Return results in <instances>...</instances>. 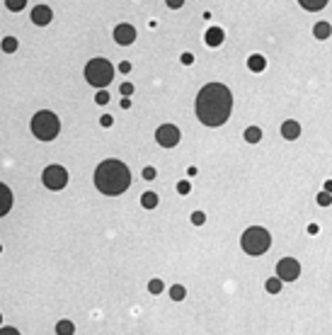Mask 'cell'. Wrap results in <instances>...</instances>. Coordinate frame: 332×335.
I'll list each match as a JSON object with an SVG mask.
<instances>
[{
	"instance_id": "obj_1",
	"label": "cell",
	"mask_w": 332,
	"mask_h": 335,
	"mask_svg": "<svg viewBox=\"0 0 332 335\" xmlns=\"http://www.w3.org/2000/svg\"><path fill=\"white\" fill-rule=\"evenodd\" d=\"M197 117L204 126H223L231 117L233 95L223 83H209L199 90L197 102H194Z\"/></svg>"
},
{
	"instance_id": "obj_2",
	"label": "cell",
	"mask_w": 332,
	"mask_h": 335,
	"mask_svg": "<svg viewBox=\"0 0 332 335\" xmlns=\"http://www.w3.org/2000/svg\"><path fill=\"white\" fill-rule=\"evenodd\" d=\"M129 185H131V173L117 158L102 160L100 165H97V170H95V187L102 194H107V197H117V194L126 192Z\"/></svg>"
},
{
	"instance_id": "obj_3",
	"label": "cell",
	"mask_w": 332,
	"mask_h": 335,
	"mask_svg": "<svg viewBox=\"0 0 332 335\" xmlns=\"http://www.w3.org/2000/svg\"><path fill=\"white\" fill-rule=\"evenodd\" d=\"M61 131V122L54 112L42 110L32 117V134L39 139V141H54Z\"/></svg>"
},
{
	"instance_id": "obj_4",
	"label": "cell",
	"mask_w": 332,
	"mask_h": 335,
	"mask_svg": "<svg viewBox=\"0 0 332 335\" xmlns=\"http://www.w3.org/2000/svg\"><path fill=\"white\" fill-rule=\"evenodd\" d=\"M240 246H243L247 255H262L272 246V236L262 226H250L243 233V238H240Z\"/></svg>"
},
{
	"instance_id": "obj_5",
	"label": "cell",
	"mask_w": 332,
	"mask_h": 335,
	"mask_svg": "<svg viewBox=\"0 0 332 335\" xmlns=\"http://www.w3.org/2000/svg\"><path fill=\"white\" fill-rule=\"evenodd\" d=\"M114 78V68L107 58H92L85 66V80H88L92 88H107Z\"/></svg>"
},
{
	"instance_id": "obj_6",
	"label": "cell",
	"mask_w": 332,
	"mask_h": 335,
	"mask_svg": "<svg viewBox=\"0 0 332 335\" xmlns=\"http://www.w3.org/2000/svg\"><path fill=\"white\" fill-rule=\"evenodd\" d=\"M42 180L49 190H63L68 185V170L63 165H49L42 173Z\"/></svg>"
},
{
	"instance_id": "obj_7",
	"label": "cell",
	"mask_w": 332,
	"mask_h": 335,
	"mask_svg": "<svg viewBox=\"0 0 332 335\" xmlns=\"http://www.w3.org/2000/svg\"><path fill=\"white\" fill-rule=\"evenodd\" d=\"M301 275V262L296 257H281L277 262V277L281 282H293Z\"/></svg>"
},
{
	"instance_id": "obj_8",
	"label": "cell",
	"mask_w": 332,
	"mask_h": 335,
	"mask_svg": "<svg viewBox=\"0 0 332 335\" xmlns=\"http://www.w3.org/2000/svg\"><path fill=\"white\" fill-rule=\"evenodd\" d=\"M179 129L175 124H163V126H158V131H155V141L163 146V148H175L179 144Z\"/></svg>"
},
{
	"instance_id": "obj_9",
	"label": "cell",
	"mask_w": 332,
	"mask_h": 335,
	"mask_svg": "<svg viewBox=\"0 0 332 335\" xmlns=\"http://www.w3.org/2000/svg\"><path fill=\"white\" fill-rule=\"evenodd\" d=\"M133 39H136V29H133L131 24H117L114 27V42L117 44H122V46H129L133 44Z\"/></svg>"
},
{
	"instance_id": "obj_10",
	"label": "cell",
	"mask_w": 332,
	"mask_h": 335,
	"mask_svg": "<svg viewBox=\"0 0 332 335\" xmlns=\"http://www.w3.org/2000/svg\"><path fill=\"white\" fill-rule=\"evenodd\" d=\"M54 20V12H51V8L49 5H36L32 10V22L39 24V27H44V24H49Z\"/></svg>"
},
{
	"instance_id": "obj_11",
	"label": "cell",
	"mask_w": 332,
	"mask_h": 335,
	"mask_svg": "<svg viewBox=\"0 0 332 335\" xmlns=\"http://www.w3.org/2000/svg\"><path fill=\"white\" fill-rule=\"evenodd\" d=\"M281 136L286 139V141H296L301 136V124L296 119H286V122L281 124Z\"/></svg>"
},
{
	"instance_id": "obj_12",
	"label": "cell",
	"mask_w": 332,
	"mask_h": 335,
	"mask_svg": "<svg viewBox=\"0 0 332 335\" xmlns=\"http://www.w3.org/2000/svg\"><path fill=\"white\" fill-rule=\"evenodd\" d=\"M10 209H12V192L8 185L0 182V216H5Z\"/></svg>"
},
{
	"instance_id": "obj_13",
	"label": "cell",
	"mask_w": 332,
	"mask_h": 335,
	"mask_svg": "<svg viewBox=\"0 0 332 335\" xmlns=\"http://www.w3.org/2000/svg\"><path fill=\"white\" fill-rule=\"evenodd\" d=\"M223 39H226V34H223L221 27H211V29H206V44L209 46H221Z\"/></svg>"
},
{
	"instance_id": "obj_14",
	"label": "cell",
	"mask_w": 332,
	"mask_h": 335,
	"mask_svg": "<svg viewBox=\"0 0 332 335\" xmlns=\"http://www.w3.org/2000/svg\"><path fill=\"white\" fill-rule=\"evenodd\" d=\"M247 66H250V71H255V73H262L267 68V58L260 54H252L250 58H247Z\"/></svg>"
},
{
	"instance_id": "obj_15",
	"label": "cell",
	"mask_w": 332,
	"mask_h": 335,
	"mask_svg": "<svg viewBox=\"0 0 332 335\" xmlns=\"http://www.w3.org/2000/svg\"><path fill=\"white\" fill-rule=\"evenodd\" d=\"M313 34H315V39H322V42H325V39L332 34L330 22H318L315 27H313Z\"/></svg>"
},
{
	"instance_id": "obj_16",
	"label": "cell",
	"mask_w": 332,
	"mask_h": 335,
	"mask_svg": "<svg viewBox=\"0 0 332 335\" xmlns=\"http://www.w3.org/2000/svg\"><path fill=\"white\" fill-rule=\"evenodd\" d=\"M299 3H301V8L308 12H318L327 5V0H299Z\"/></svg>"
},
{
	"instance_id": "obj_17",
	"label": "cell",
	"mask_w": 332,
	"mask_h": 335,
	"mask_svg": "<svg viewBox=\"0 0 332 335\" xmlns=\"http://www.w3.org/2000/svg\"><path fill=\"white\" fill-rule=\"evenodd\" d=\"M245 141H247V144L262 141V129H260V126H247V129H245Z\"/></svg>"
},
{
	"instance_id": "obj_18",
	"label": "cell",
	"mask_w": 332,
	"mask_h": 335,
	"mask_svg": "<svg viewBox=\"0 0 332 335\" xmlns=\"http://www.w3.org/2000/svg\"><path fill=\"white\" fill-rule=\"evenodd\" d=\"M56 333L58 335H73L76 333V325L70 323V321H58V323H56Z\"/></svg>"
},
{
	"instance_id": "obj_19",
	"label": "cell",
	"mask_w": 332,
	"mask_h": 335,
	"mask_svg": "<svg viewBox=\"0 0 332 335\" xmlns=\"http://www.w3.org/2000/svg\"><path fill=\"white\" fill-rule=\"evenodd\" d=\"M141 204H143L145 209H155V207H158V194H155V192H143Z\"/></svg>"
},
{
	"instance_id": "obj_20",
	"label": "cell",
	"mask_w": 332,
	"mask_h": 335,
	"mask_svg": "<svg viewBox=\"0 0 332 335\" xmlns=\"http://www.w3.org/2000/svg\"><path fill=\"white\" fill-rule=\"evenodd\" d=\"M265 289L269 291V294H279V291H281V279H279V277L267 279V282H265Z\"/></svg>"
},
{
	"instance_id": "obj_21",
	"label": "cell",
	"mask_w": 332,
	"mask_h": 335,
	"mask_svg": "<svg viewBox=\"0 0 332 335\" xmlns=\"http://www.w3.org/2000/svg\"><path fill=\"white\" fill-rule=\"evenodd\" d=\"M3 51H5V54H15V51H17V39H15V37H5V39H3Z\"/></svg>"
},
{
	"instance_id": "obj_22",
	"label": "cell",
	"mask_w": 332,
	"mask_h": 335,
	"mask_svg": "<svg viewBox=\"0 0 332 335\" xmlns=\"http://www.w3.org/2000/svg\"><path fill=\"white\" fill-rule=\"evenodd\" d=\"M170 296H172V302H182V299L187 296V289H185L182 284H175V287L170 289Z\"/></svg>"
},
{
	"instance_id": "obj_23",
	"label": "cell",
	"mask_w": 332,
	"mask_h": 335,
	"mask_svg": "<svg viewBox=\"0 0 332 335\" xmlns=\"http://www.w3.org/2000/svg\"><path fill=\"white\" fill-rule=\"evenodd\" d=\"M5 5H8V10H12V12H20V10H24V5H27V0H5Z\"/></svg>"
},
{
	"instance_id": "obj_24",
	"label": "cell",
	"mask_w": 332,
	"mask_h": 335,
	"mask_svg": "<svg viewBox=\"0 0 332 335\" xmlns=\"http://www.w3.org/2000/svg\"><path fill=\"white\" fill-rule=\"evenodd\" d=\"M163 289H165L163 279H151V282H148V291H151V294H160Z\"/></svg>"
},
{
	"instance_id": "obj_25",
	"label": "cell",
	"mask_w": 332,
	"mask_h": 335,
	"mask_svg": "<svg viewBox=\"0 0 332 335\" xmlns=\"http://www.w3.org/2000/svg\"><path fill=\"white\" fill-rule=\"evenodd\" d=\"M318 204H320V207H330V204H332V194L320 192V194H318Z\"/></svg>"
},
{
	"instance_id": "obj_26",
	"label": "cell",
	"mask_w": 332,
	"mask_h": 335,
	"mask_svg": "<svg viewBox=\"0 0 332 335\" xmlns=\"http://www.w3.org/2000/svg\"><path fill=\"white\" fill-rule=\"evenodd\" d=\"M204 221H206V214H204V212H194V214H192V223H194V226H201Z\"/></svg>"
},
{
	"instance_id": "obj_27",
	"label": "cell",
	"mask_w": 332,
	"mask_h": 335,
	"mask_svg": "<svg viewBox=\"0 0 332 335\" xmlns=\"http://www.w3.org/2000/svg\"><path fill=\"white\" fill-rule=\"evenodd\" d=\"M95 102H97V105H107V102H109V95H107L104 90H100V92L95 95Z\"/></svg>"
},
{
	"instance_id": "obj_28",
	"label": "cell",
	"mask_w": 332,
	"mask_h": 335,
	"mask_svg": "<svg viewBox=\"0 0 332 335\" xmlns=\"http://www.w3.org/2000/svg\"><path fill=\"white\" fill-rule=\"evenodd\" d=\"M189 190H192V185H189L187 180H182V182L177 185V192H179V194H189Z\"/></svg>"
},
{
	"instance_id": "obj_29",
	"label": "cell",
	"mask_w": 332,
	"mask_h": 335,
	"mask_svg": "<svg viewBox=\"0 0 332 335\" xmlns=\"http://www.w3.org/2000/svg\"><path fill=\"white\" fill-rule=\"evenodd\" d=\"M119 92H122L124 97H129V95H131V92H133V85H131V83H122V88H119Z\"/></svg>"
},
{
	"instance_id": "obj_30",
	"label": "cell",
	"mask_w": 332,
	"mask_h": 335,
	"mask_svg": "<svg viewBox=\"0 0 332 335\" xmlns=\"http://www.w3.org/2000/svg\"><path fill=\"white\" fill-rule=\"evenodd\" d=\"M165 3H167V8H170V10H177V8L185 5V0H165Z\"/></svg>"
},
{
	"instance_id": "obj_31",
	"label": "cell",
	"mask_w": 332,
	"mask_h": 335,
	"mask_svg": "<svg viewBox=\"0 0 332 335\" xmlns=\"http://www.w3.org/2000/svg\"><path fill=\"white\" fill-rule=\"evenodd\" d=\"M0 335H20L17 328H10V325H5V328H0Z\"/></svg>"
},
{
	"instance_id": "obj_32",
	"label": "cell",
	"mask_w": 332,
	"mask_h": 335,
	"mask_svg": "<svg viewBox=\"0 0 332 335\" xmlns=\"http://www.w3.org/2000/svg\"><path fill=\"white\" fill-rule=\"evenodd\" d=\"M143 178L145 180H153L155 178V168H151V165L145 168V170H143Z\"/></svg>"
},
{
	"instance_id": "obj_33",
	"label": "cell",
	"mask_w": 332,
	"mask_h": 335,
	"mask_svg": "<svg viewBox=\"0 0 332 335\" xmlns=\"http://www.w3.org/2000/svg\"><path fill=\"white\" fill-rule=\"evenodd\" d=\"M100 124H102V126H112V124H114V119H112L109 114H104V117L100 119Z\"/></svg>"
},
{
	"instance_id": "obj_34",
	"label": "cell",
	"mask_w": 332,
	"mask_h": 335,
	"mask_svg": "<svg viewBox=\"0 0 332 335\" xmlns=\"http://www.w3.org/2000/svg\"><path fill=\"white\" fill-rule=\"evenodd\" d=\"M119 71H122V73H129V71H131V63H129V61H122V63H119Z\"/></svg>"
},
{
	"instance_id": "obj_35",
	"label": "cell",
	"mask_w": 332,
	"mask_h": 335,
	"mask_svg": "<svg viewBox=\"0 0 332 335\" xmlns=\"http://www.w3.org/2000/svg\"><path fill=\"white\" fill-rule=\"evenodd\" d=\"M192 61H194V56L192 54H182V63H185V66H189Z\"/></svg>"
},
{
	"instance_id": "obj_36",
	"label": "cell",
	"mask_w": 332,
	"mask_h": 335,
	"mask_svg": "<svg viewBox=\"0 0 332 335\" xmlns=\"http://www.w3.org/2000/svg\"><path fill=\"white\" fill-rule=\"evenodd\" d=\"M308 233H310V236L318 233V226H315V223H310V226H308Z\"/></svg>"
},
{
	"instance_id": "obj_37",
	"label": "cell",
	"mask_w": 332,
	"mask_h": 335,
	"mask_svg": "<svg viewBox=\"0 0 332 335\" xmlns=\"http://www.w3.org/2000/svg\"><path fill=\"white\" fill-rule=\"evenodd\" d=\"M122 107H124V110H129V107H131V100H129V97H124V100H122Z\"/></svg>"
},
{
	"instance_id": "obj_38",
	"label": "cell",
	"mask_w": 332,
	"mask_h": 335,
	"mask_svg": "<svg viewBox=\"0 0 332 335\" xmlns=\"http://www.w3.org/2000/svg\"><path fill=\"white\" fill-rule=\"evenodd\" d=\"M325 192H327V194H332V180H327V182H325Z\"/></svg>"
},
{
	"instance_id": "obj_39",
	"label": "cell",
	"mask_w": 332,
	"mask_h": 335,
	"mask_svg": "<svg viewBox=\"0 0 332 335\" xmlns=\"http://www.w3.org/2000/svg\"><path fill=\"white\" fill-rule=\"evenodd\" d=\"M0 323H3V316H0Z\"/></svg>"
},
{
	"instance_id": "obj_40",
	"label": "cell",
	"mask_w": 332,
	"mask_h": 335,
	"mask_svg": "<svg viewBox=\"0 0 332 335\" xmlns=\"http://www.w3.org/2000/svg\"><path fill=\"white\" fill-rule=\"evenodd\" d=\"M0 253H3V246H0Z\"/></svg>"
}]
</instances>
